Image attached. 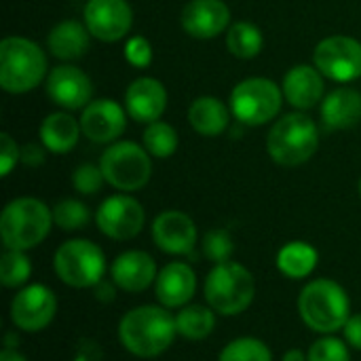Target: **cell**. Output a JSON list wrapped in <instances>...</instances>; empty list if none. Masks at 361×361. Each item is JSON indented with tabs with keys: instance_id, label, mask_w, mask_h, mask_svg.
<instances>
[{
	"instance_id": "1",
	"label": "cell",
	"mask_w": 361,
	"mask_h": 361,
	"mask_svg": "<svg viewBox=\"0 0 361 361\" xmlns=\"http://www.w3.org/2000/svg\"><path fill=\"white\" fill-rule=\"evenodd\" d=\"M176 317L165 307L142 305L127 311L118 324L121 345L135 357L150 360L163 355L176 341Z\"/></svg>"
},
{
	"instance_id": "2",
	"label": "cell",
	"mask_w": 361,
	"mask_h": 361,
	"mask_svg": "<svg viewBox=\"0 0 361 361\" xmlns=\"http://www.w3.org/2000/svg\"><path fill=\"white\" fill-rule=\"evenodd\" d=\"M298 315L317 334H334L351 317V300L341 283L322 277L309 281L298 294Z\"/></svg>"
},
{
	"instance_id": "3",
	"label": "cell",
	"mask_w": 361,
	"mask_h": 361,
	"mask_svg": "<svg viewBox=\"0 0 361 361\" xmlns=\"http://www.w3.org/2000/svg\"><path fill=\"white\" fill-rule=\"evenodd\" d=\"M47 55L34 40L6 36L0 42V87L6 93H27L47 80Z\"/></svg>"
},
{
	"instance_id": "4",
	"label": "cell",
	"mask_w": 361,
	"mask_h": 361,
	"mask_svg": "<svg viewBox=\"0 0 361 361\" xmlns=\"http://www.w3.org/2000/svg\"><path fill=\"white\" fill-rule=\"evenodd\" d=\"M51 224H55L53 209L47 203L34 197H19L2 209L0 237L6 250L27 252L47 239Z\"/></svg>"
},
{
	"instance_id": "5",
	"label": "cell",
	"mask_w": 361,
	"mask_h": 361,
	"mask_svg": "<svg viewBox=\"0 0 361 361\" xmlns=\"http://www.w3.org/2000/svg\"><path fill=\"white\" fill-rule=\"evenodd\" d=\"M319 148V127L305 112L281 116L267 137L269 157L281 167H298L313 159Z\"/></svg>"
},
{
	"instance_id": "6",
	"label": "cell",
	"mask_w": 361,
	"mask_h": 361,
	"mask_svg": "<svg viewBox=\"0 0 361 361\" xmlns=\"http://www.w3.org/2000/svg\"><path fill=\"white\" fill-rule=\"evenodd\" d=\"M205 300L207 305L224 315H241L250 309L256 296V281L254 275L239 262L226 260L220 264H214V269L205 277Z\"/></svg>"
},
{
	"instance_id": "7",
	"label": "cell",
	"mask_w": 361,
	"mask_h": 361,
	"mask_svg": "<svg viewBox=\"0 0 361 361\" xmlns=\"http://www.w3.org/2000/svg\"><path fill=\"white\" fill-rule=\"evenodd\" d=\"M53 267L61 283L85 290L95 288L104 279L106 256L102 247L89 239H70L57 247Z\"/></svg>"
},
{
	"instance_id": "8",
	"label": "cell",
	"mask_w": 361,
	"mask_h": 361,
	"mask_svg": "<svg viewBox=\"0 0 361 361\" xmlns=\"http://www.w3.org/2000/svg\"><path fill=\"white\" fill-rule=\"evenodd\" d=\"M99 167L106 182L121 192H135L152 178V157L135 142L110 144L99 159Z\"/></svg>"
},
{
	"instance_id": "9",
	"label": "cell",
	"mask_w": 361,
	"mask_h": 361,
	"mask_svg": "<svg viewBox=\"0 0 361 361\" xmlns=\"http://www.w3.org/2000/svg\"><path fill=\"white\" fill-rule=\"evenodd\" d=\"M283 89L264 76H252L235 85L231 91L233 116L250 127H260L273 121L283 104Z\"/></svg>"
},
{
	"instance_id": "10",
	"label": "cell",
	"mask_w": 361,
	"mask_h": 361,
	"mask_svg": "<svg viewBox=\"0 0 361 361\" xmlns=\"http://www.w3.org/2000/svg\"><path fill=\"white\" fill-rule=\"evenodd\" d=\"M315 68L334 82H351L361 76V42L351 36H328L313 53Z\"/></svg>"
},
{
	"instance_id": "11",
	"label": "cell",
	"mask_w": 361,
	"mask_h": 361,
	"mask_svg": "<svg viewBox=\"0 0 361 361\" xmlns=\"http://www.w3.org/2000/svg\"><path fill=\"white\" fill-rule=\"evenodd\" d=\"M11 322L17 330L34 334L51 326L57 313L55 292L42 283L23 286L11 300Z\"/></svg>"
},
{
	"instance_id": "12",
	"label": "cell",
	"mask_w": 361,
	"mask_h": 361,
	"mask_svg": "<svg viewBox=\"0 0 361 361\" xmlns=\"http://www.w3.org/2000/svg\"><path fill=\"white\" fill-rule=\"evenodd\" d=\"M146 214L137 199L129 195H112L104 199L95 212V224L102 235L114 241H129L144 228Z\"/></svg>"
},
{
	"instance_id": "13",
	"label": "cell",
	"mask_w": 361,
	"mask_h": 361,
	"mask_svg": "<svg viewBox=\"0 0 361 361\" xmlns=\"http://www.w3.org/2000/svg\"><path fill=\"white\" fill-rule=\"evenodd\" d=\"M85 25L93 38L102 42H116L131 32V4L127 0H87Z\"/></svg>"
},
{
	"instance_id": "14",
	"label": "cell",
	"mask_w": 361,
	"mask_h": 361,
	"mask_svg": "<svg viewBox=\"0 0 361 361\" xmlns=\"http://www.w3.org/2000/svg\"><path fill=\"white\" fill-rule=\"evenodd\" d=\"M47 95L63 110H82L93 102V82L76 66H55L44 80Z\"/></svg>"
},
{
	"instance_id": "15",
	"label": "cell",
	"mask_w": 361,
	"mask_h": 361,
	"mask_svg": "<svg viewBox=\"0 0 361 361\" xmlns=\"http://www.w3.org/2000/svg\"><path fill=\"white\" fill-rule=\"evenodd\" d=\"M127 127V114L118 102L110 97L93 99L82 108L80 129L82 135L95 144H114Z\"/></svg>"
},
{
	"instance_id": "16",
	"label": "cell",
	"mask_w": 361,
	"mask_h": 361,
	"mask_svg": "<svg viewBox=\"0 0 361 361\" xmlns=\"http://www.w3.org/2000/svg\"><path fill=\"white\" fill-rule=\"evenodd\" d=\"M152 241L161 252L182 256L195 250L199 233L190 216L178 209H167L161 212L152 222Z\"/></svg>"
},
{
	"instance_id": "17",
	"label": "cell",
	"mask_w": 361,
	"mask_h": 361,
	"mask_svg": "<svg viewBox=\"0 0 361 361\" xmlns=\"http://www.w3.org/2000/svg\"><path fill=\"white\" fill-rule=\"evenodd\" d=\"M231 23V8L224 0H190L182 8V27L188 36L209 40Z\"/></svg>"
},
{
	"instance_id": "18",
	"label": "cell",
	"mask_w": 361,
	"mask_h": 361,
	"mask_svg": "<svg viewBox=\"0 0 361 361\" xmlns=\"http://www.w3.org/2000/svg\"><path fill=\"white\" fill-rule=\"evenodd\" d=\"M125 108L137 123H154L167 110V89L152 76L135 78L125 91Z\"/></svg>"
},
{
	"instance_id": "19",
	"label": "cell",
	"mask_w": 361,
	"mask_h": 361,
	"mask_svg": "<svg viewBox=\"0 0 361 361\" xmlns=\"http://www.w3.org/2000/svg\"><path fill=\"white\" fill-rule=\"evenodd\" d=\"M157 262L142 250H129L114 258L110 267V279L123 292H144L157 281Z\"/></svg>"
},
{
	"instance_id": "20",
	"label": "cell",
	"mask_w": 361,
	"mask_h": 361,
	"mask_svg": "<svg viewBox=\"0 0 361 361\" xmlns=\"http://www.w3.org/2000/svg\"><path fill=\"white\" fill-rule=\"evenodd\" d=\"M154 294L161 307L182 309L197 294V275L186 262H169L159 271L154 281Z\"/></svg>"
},
{
	"instance_id": "21",
	"label": "cell",
	"mask_w": 361,
	"mask_h": 361,
	"mask_svg": "<svg viewBox=\"0 0 361 361\" xmlns=\"http://www.w3.org/2000/svg\"><path fill=\"white\" fill-rule=\"evenodd\" d=\"M281 89H283V97L288 99V104H292L294 108L302 112L311 110L319 102H324V91H326L324 74L315 66L298 63L286 72Z\"/></svg>"
},
{
	"instance_id": "22",
	"label": "cell",
	"mask_w": 361,
	"mask_h": 361,
	"mask_svg": "<svg viewBox=\"0 0 361 361\" xmlns=\"http://www.w3.org/2000/svg\"><path fill=\"white\" fill-rule=\"evenodd\" d=\"M322 121L326 129H351L361 121V93L351 87H338L322 102Z\"/></svg>"
},
{
	"instance_id": "23",
	"label": "cell",
	"mask_w": 361,
	"mask_h": 361,
	"mask_svg": "<svg viewBox=\"0 0 361 361\" xmlns=\"http://www.w3.org/2000/svg\"><path fill=\"white\" fill-rule=\"evenodd\" d=\"M89 38H91V32L87 30L85 23L76 19H66V21H59L49 32L47 49L53 57L72 61V59H80L87 53Z\"/></svg>"
},
{
	"instance_id": "24",
	"label": "cell",
	"mask_w": 361,
	"mask_h": 361,
	"mask_svg": "<svg viewBox=\"0 0 361 361\" xmlns=\"http://www.w3.org/2000/svg\"><path fill=\"white\" fill-rule=\"evenodd\" d=\"M231 106L214 95L197 97L188 108V121L199 135L216 137L226 131L231 121Z\"/></svg>"
},
{
	"instance_id": "25",
	"label": "cell",
	"mask_w": 361,
	"mask_h": 361,
	"mask_svg": "<svg viewBox=\"0 0 361 361\" xmlns=\"http://www.w3.org/2000/svg\"><path fill=\"white\" fill-rule=\"evenodd\" d=\"M80 133V121L68 112H53L40 125V142L53 154L70 152L78 144Z\"/></svg>"
},
{
	"instance_id": "26",
	"label": "cell",
	"mask_w": 361,
	"mask_h": 361,
	"mask_svg": "<svg viewBox=\"0 0 361 361\" xmlns=\"http://www.w3.org/2000/svg\"><path fill=\"white\" fill-rule=\"evenodd\" d=\"M319 262V252L307 241H290L277 252V269L288 279L309 277Z\"/></svg>"
},
{
	"instance_id": "27",
	"label": "cell",
	"mask_w": 361,
	"mask_h": 361,
	"mask_svg": "<svg viewBox=\"0 0 361 361\" xmlns=\"http://www.w3.org/2000/svg\"><path fill=\"white\" fill-rule=\"evenodd\" d=\"M176 328L186 341H203L216 330V311L209 305H186L176 315Z\"/></svg>"
},
{
	"instance_id": "28",
	"label": "cell",
	"mask_w": 361,
	"mask_h": 361,
	"mask_svg": "<svg viewBox=\"0 0 361 361\" xmlns=\"http://www.w3.org/2000/svg\"><path fill=\"white\" fill-rule=\"evenodd\" d=\"M226 47L239 59H254L256 55H260L264 47L262 30L250 21H237L228 27Z\"/></svg>"
},
{
	"instance_id": "29",
	"label": "cell",
	"mask_w": 361,
	"mask_h": 361,
	"mask_svg": "<svg viewBox=\"0 0 361 361\" xmlns=\"http://www.w3.org/2000/svg\"><path fill=\"white\" fill-rule=\"evenodd\" d=\"M178 131L165 121H154L144 129V148L154 159H169L178 150Z\"/></svg>"
},
{
	"instance_id": "30",
	"label": "cell",
	"mask_w": 361,
	"mask_h": 361,
	"mask_svg": "<svg viewBox=\"0 0 361 361\" xmlns=\"http://www.w3.org/2000/svg\"><path fill=\"white\" fill-rule=\"evenodd\" d=\"M32 277V262L21 250H6L0 258V283L4 288H23Z\"/></svg>"
},
{
	"instance_id": "31",
	"label": "cell",
	"mask_w": 361,
	"mask_h": 361,
	"mask_svg": "<svg viewBox=\"0 0 361 361\" xmlns=\"http://www.w3.org/2000/svg\"><path fill=\"white\" fill-rule=\"evenodd\" d=\"M218 361H273V353L260 338L243 336L231 341L220 351Z\"/></svg>"
},
{
	"instance_id": "32",
	"label": "cell",
	"mask_w": 361,
	"mask_h": 361,
	"mask_svg": "<svg viewBox=\"0 0 361 361\" xmlns=\"http://www.w3.org/2000/svg\"><path fill=\"white\" fill-rule=\"evenodd\" d=\"M53 222L61 231H80L91 222V212L78 199H61L53 207Z\"/></svg>"
},
{
	"instance_id": "33",
	"label": "cell",
	"mask_w": 361,
	"mask_h": 361,
	"mask_svg": "<svg viewBox=\"0 0 361 361\" xmlns=\"http://www.w3.org/2000/svg\"><path fill=\"white\" fill-rule=\"evenodd\" d=\"M307 357L309 361H351V351L347 341L328 334L311 345Z\"/></svg>"
},
{
	"instance_id": "34",
	"label": "cell",
	"mask_w": 361,
	"mask_h": 361,
	"mask_svg": "<svg viewBox=\"0 0 361 361\" xmlns=\"http://www.w3.org/2000/svg\"><path fill=\"white\" fill-rule=\"evenodd\" d=\"M233 250H235L233 237H231V233L224 231V228H214V231H209V233L203 237V254H205V258L212 260L214 264H220V262L231 260Z\"/></svg>"
},
{
	"instance_id": "35",
	"label": "cell",
	"mask_w": 361,
	"mask_h": 361,
	"mask_svg": "<svg viewBox=\"0 0 361 361\" xmlns=\"http://www.w3.org/2000/svg\"><path fill=\"white\" fill-rule=\"evenodd\" d=\"M104 182H106V178H104L102 167L93 165V163H82L72 173V184H74L76 192H80V195H95V192H99Z\"/></svg>"
},
{
	"instance_id": "36",
	"label": "cell",
	"mask_w": 361,
	"mask_h": 361,
	"mask_svg": "<svg viewBox=\"0 0 361 361\" xmlns=\"http://www.w3.org/2000/svg\"><path fill=\"white\" fill-rule=\"evenodd\" d=\"M125 59L133 66V68H148L152 61V44L148 38L144 36H131L125 42Z\"/></svg>"
},
{
	"instance_id": "37",
	"label": "cell",
	"mask_w": 361,
	"mask_h": 361,
	"mask_svg": "<svg viewBox=\"0 0 361 361\" xmlns=\"http://www.w3.org/2000/svg\"><path fill=\"white\" fill-rule=\"evenodd\" d=\"M17 161H21V148L8 133H0V176L6 178Z\"/></svg>"
},
{
	"instance_id": "38",
	"label": "cell",
	"mask_w": 361,
	"mask_h": 361,
	"mask_svg": "<svg viewBox=\"0 0 361 361\" xmlns=\"http://www.w3.org/2000/svg\"><path fill=\"white\" fill-rule=\"evenodd\" d=\"M345 332V341L351 349L355 351H361V313H355L349 317V322L345 324L343 328Z\"/></svg>"
},
{
	"instance_id": "39",
	"label": "cell",
	"mask_w": 361,
	"mask_h": 361,
	"mask_svg": "<svg viewBox=\"0 0 361 361\" xmlns=\"http://www.w3.org/2000/svg\"><path fill=\"white\" fill-rule=\"evenodd\" d=\"M44 146L40 148V146H34V144H27L23 150H21V161H23V165H27V167H38V165H42L44 163Z\"/></svg>"
},
{
	"instance_id": "40",
	"label": "cell",
	"mask_w": 361,
	"mask_h": 361,
	"mask_svg": "<svg viewBox=\"0 0 361 361\" xmlns=\"http://www.w3.org/2000/svg\"><path fill=\"white\" fill-rule=\"evenodd\" d=\"M114 294H116V283H114L112 279H110V281L102 279V281L95 286V298L102 300V302H110V300L114 298Z\"/></svg>"
},
{
	"instance_id": "41",
	"label": "cell",
	"mask_w": 361,
	"mask_h": 361,
	"mask_svg": "<svg viewBox=\"0 0 361 361\" xmlns=\"http://www.w3.org/2000/svg\"><path fill=\"white\" fill-rule=\"evenodd\" d=\"M0 361H27L17 349H13V347H4L2 349V353H0Z\"/></svg>"
},
{
	"instance_id": "42",
	"label": "cell",
	"mask_w": 361,
	"mask_h": 361,
	"mask_svg": "<svg viewBox=\"0 0 361 361\" xmlns=\"http://www.w3.org/2000/svg\"><path fill=\"white\" fill-rule=\"evenodd\" d=\"M281 361H309V357L300 349H290L288 353H283Z\"/></svg>"
},
{
	"instance_id": "43",
	"label": "cell",
	"mask_w": 361,
	"mask_h": 361,
	"mask_svg": "<svg viewBox=\"0 0 361 361\" xmlns=\"http://www.w3.org/2000/svg\"><path fill=\"white\" fill-rule=\"evenodd\" d=\"M360 192H361V180H360Z\"/></svg>"
}]
</instances>
